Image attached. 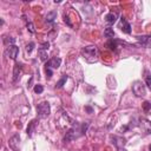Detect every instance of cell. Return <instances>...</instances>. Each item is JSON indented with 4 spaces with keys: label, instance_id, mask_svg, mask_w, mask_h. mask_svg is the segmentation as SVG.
I'll return each mask as SVG.
<instances>
[{
    "label": "cell",
    "instance_id": "cell-19",
    "mask_svg": "<svg viewBox=\"0 0 151 151\" xmlns=\"http://www.w3.org/2000/svg\"><path fill=\"white\" fill-rule=\"evenodd\" d=\"M44 91V87H43V85H40V84H37L35 86H34V92L35 93H41Z\"/></svg>",
    "mask_w": 151,
    "mask_h": 151
},
{
    "label": "cell",
    "instance_id": "cell-4",
    "mask_svg": "<svg viewBox=\"0 0 151 151\" xmlns=\"http://www.w3.org/2000/svg\"><path fill=\"white\" fill-rule=\"evenodd\" d=\"M19 53V47L16 45H8L5 50V56L7 58H11L12 60H16V58L18 57Z\"/></svg>",
    "mask_w": 151,
    "mask_h": 151
},
{
    "label": "cell",
    "instance_id": "cell-23",
    "mask_svg": "<svg viewBox=\"0 0 151 151\" xmlns=\"http://www.w3.org/2000/svg\"><path fill=\"white\" fill-rule=\"evenodd\" d=\"M48 47H50V43L48 41H45V43H43L41 45H40V50H45V51H47L48 50Z\"/></svg>",
    "mask_w": 151,
    "mask_h": 151
},
{
    "label": "cell",
    "instance_id": "cell-12",
    "mask_svg": "<svg viewBox=\"0 0 151 151\" xmlns=\"http://www.w3.org/2000/svg\"><path fill=\"white\" fill-rule=\"evenodd\" d=\"M35 124H37V120H32L30 124H29V127H27V135L29 137H32L34 130H35Z\"/></svg>",
    "mask_w": 151,
    "mask_h": 151
},
{
    "label": "cell",
    "instance_id": "cell-5",
    "mask_svg": "<svg viewBox=\"0 0 151 151\" xmlns=\"http://www.w3.org/2000/svg\"><path fill=\"white\" fill-rule=\"evenodd\" d=\"M139 128L142 129V131L146 135L151 133V122L148 120L146 118H141L139 119Z\"/></svg>",
    "mask_w": 151,
    "mask_h": 151
},
{
    "label": "cell",
    "instance_id": "cell-17",
    "mask_svg": "<svg viewBox=\"0 0 151 151\" xmlns=\"http://www.w3.org/2000/svg\"><path fill=\"white\" fill-rule=\"evenodd\" d=\"M66 80H67V76H64V77H63L58 83H57V87H58V89H60V87H63V86H64V84L66 83Z\"/></svg>",
    "mask_w": 151,
    "mask_h": 151
},
{
    "label": "cell",
    "instance_id": "cell-29",
    "mask_svg": "<svg viewBox=\"0 0 151 151\" xmlns=\"http://www.w3.org/2000/svg\"><path fill=\"white\" fill-rule=\"evenodd\" d=\"M118 149H119V151H127V150L123 149V148H118Z\"/></svg>",
    "mask_w": 151,
    "mask_h": 151
},
{
    "label": "cell",
    "instance_id": "cell-27",
    "mask_svg": "<svg viewBox=\"0 0 151 151\" xmlns=\"http://www.w3.org/2000/svg\"><path fill=\"white\" fill-rule=\"evenodd\" d=\"M85 109H86V111H89V112H92V107H90V106H86Z\"/></svg>",
    "mask_w": 151,
    "mask_h": 151
},
{
    "label": "cell",
    "instance_id": "cell-9",
    "mask_svg": "<svg viewBox=\"0 0 151 151\" xmlns=\"http://www.w3.org/2000/svg\"><path fill=\"white\" fill-rule=\"evenodd\" d=\"M117 18H118V14L116 12H110L105 16V20L107 24H115L117 21Z\"/></svg>",
    "mask_w": 151,
    "mask_h": 151
},
{
    "label": "cell",
    "instance_id": "cell-15",
    "mask_svg": "<svg viewBox=\"0 0 151 151\" xmlns=\"http://www.w3.org/2000/svg\"><path fill=\"white\" fill-rule=\"evenodd\" d=\"M107 47L110 48V50H112V51H116V50H117V41L115 40V39H110L109 41H107Z\"/></svg>",
    "mask_w": 151,
    "mask_h": 151
},
{
    "label": "cell",
    "instance_id": "cell-20",
    "mask_svg": "<svg viewBox=\"0 0 151 151\" xmlns=\"http://www.w3.org/2000/svg\"><path fill=\"white\" fill-rule=\"evenodd\" d=\"M145 84H146V86L149 87V89L151 90V76L150 74L145 76Z\"/></svg>",
    "mask_w": 151,
    "mask_h": 151
},
{
    "label": "cell",
    "instance_id": "cell-11",
    "mask_svg": "<svg viewBox=\"0 0 151 151\" xmlns=\"http://www.w3.org/2000/svg\"><path fill=\"white\" fill-rule=\"evenodd\" d=\"M19 141H20V138H19V136L18 135H16V136H13L10 139V145H11V148H13L14 150H18V148H17V143H19Z\"/></svg>",
    "mask_w": 151,
    "mask_h": 151
},
{
    "label": "cell",
    "instance_id": "cell-8",
    "mask_svg": "<svg viewBox=\"0 0 151 151\" xmlns=\"http://www.w3.org/2000/svg\"><path fill=\"white\" fill-rule=\"evenodd\" d=\"M21 70H22V64L17 63V64L14 65V70H13V82H17L18 79H20Z\"/></svg>",
    "mask_w": 151,
    "mask_h": 151
},
{
    "label": "cell",
    "instance_id": "cell-14",
    "mask_svg": "<svg viewBox=\"0 0 151 151\" xmlns=\"http://www.w3.org/2000/svg\"><path fill=\"white\" fill-rule=\"evenodd\" d=\"M136 38H137V40L139 41L143 46H145V45L148 44V41H149V39H150L149 35H138V37H136Z\"/></svg>",
    "mask_w": 151,
    "mask_h": 151
},
{
    "label": "cell",
    "instance_id": "cell-3",
    "mask_svg": "<svg viewBox=\"0 0 151 151\" xmlns=\"http://www.w3.org/2000/svg\"><path fill=\"white\" fill-rule=\"evenodd\" d=\"M132 91H133V93H135L137 97H145V95H146L145 86H144V84H143L142 82H139V80H137V82L133 83V85H132Z\"/></svg>",
    "mask_w": 151,
    "mask_h": 151
},
{
    "label": "cell",
    "instance_id": "cell-6",
    "mask_svg": "<svg viewBox=\"0 0 151 151\" xmlns=\"http://www.w3.org/2000/svg\"><path fill=\"white\" fill-rule=\"evenodd\" d=\"M119 29H120L123 32L128 33V34L131 33V25L127 21V19H125L124 17H122L120 20H119Z\"/></svg>",
    "mask_w": 151,
    "mask_h": 151
},
{
    "label": "cell",
    "instance_id": "cell-25",
    "mask_svg": "<svg viewBox=\"0 0 151 151\" xmlns=\"http://www.w3.org/2000/svg\"><path fill=\"white\" fill-rule=\"evenodd\" d=\"M150 109H151V103L144 102V103H143V110H144V111H149Z\"/></svg>",
    "mask_w": 151,
    "mask_h": 151
},
{
    "label": "cell",
    "instance_id": "cell-7",
    "mask_svg": "<svg viewBox=\"0 0 151 151\" xmlns=\"http://www.w3.org/2000/svg\"><path fill=\"white\" fill-rule=\"evenodd\" d=\"M61 64V59L58 58V57H54L52 59H50L46 64H45V67H50V69H58Z\"/></svg>",
    "mask_w": 151,
    "mask_h": 151
},
{
    "label": "cell",
    "instance_id": "cell-13",
    "mask_svg": "<svg viewBox=\"0 0 151 151\" xmlns=\"http://www.w3.org/2000/svg\"><path fill=\"white\" fill-rule=\"evenodd\" d=\"M104 35H105V38H109V39H113V37H115V31H113V29H111V27H106L104 30Z\"/></svg>",
    "mask_w": 151,
    "mask_h": 151
},
{
    "label": "cell",
    "instance_id": "cell-10",
    "mask_svg": "<svg viewBox=\"0 0 151 151\" xmlns=\"http://www.w3.org/2000/svg\"><path fill=\"white\" fill-rule=\"evenodd\" d=\"M57 18V12L56 11H51V12H48V13L46 14V17H45V19H46V21L47 22H50V24H52L53 21H54V19Z\"/></svg>",
    "mask_w": 151,
    "mask_h": 151
},
{
    "label": "cell",
    "instance_id": "cell-18",
    "mask_svg": "<svg viewBox=\"0 0 151 151\" xmlns=\"http://www.w3.org/2000/svg\"><path fill=\"white\" fill-rule=\"evenodd\" d=\"M4 43L5 44H12V45H14V43H16V39L14 38H12V37H6L5 39H4Z\"/></svg>",
    "mask_w": 151,
    "mask_h": 151
},
{
    "label": "cell",
    "instance_id": "cell-22",
    "mask_svg": "<svg viewBox=\"0 0 151 151\" xmlns=\"http://www.w3.org/2000/svg\"><path fill=\"white\" fill-rule=\"evenodd\" d=\"M27 30L31 32V33H35V29H34V25L30 21V22H27Z\"/></svg>",
    "mask_w": 151,
    "mask_h": 151
},
{
    "label": "cell",
    "instance_id": "cell-30",
    "mask_svg": "<svg viewBox=\"0 0 151 151\" xmlns=\"http://www.w3.org/2000/svg\"><path fill=\"white\" fill-rule=\"evenodd\" d=\"M149 150H150V151H151V145H150V146H149Z\"/></svg>",
    "mask_w": 151,
    "mask_h": 151
},
{
    "label": "cell",
    "instance_id": "cell-28",
    "mask_svg": "<svg viewBox=\"0 0 151 151\" xmlns=\"http://www.w3.org/2000/svg\"><path fill=\"white\" fill-rule=\"evenodd\" d=\"M32 82H33V78H31V79H30V82H29V84H27V85H29V86H31V84H32Z\"/></svg>",
    "mask_w": 151,
    "mask_h": 151
},
{
    "label": "cell",
    "instance_id": "cell-26",
    "mask_svg": "<svg viewBox=\"0 0 151 151\" xmlns=\"http://www.w3.org/2000/svg\"><path fill=\"white\" fill-rule=\"evenodd\" d=\"M64 21H65V22H66V24L69 25V26H70V27H72V22L70 21V19H69V17H66V16H65V17H64Z\"/></svg>",
    "mask_w": 151,
    "mask_h": 151
},
{
    "label": "cell",
    "instance_id": "cell-1",
    "mask_svg": "<svg viewBox=\"0 0 151 151\" xmlns=\"http://www.w3.org/2000/svg\"><path fill=\"white\" fill-rule=\"evenodd\" d=\"M82 54L83 57L85 58L86 61H89V63H96L98 60V48L93 45H90V46H86L82 50Z\"/></svg>",
    "mask_w": 151,
    "mask_h": 151
},
{
    "label": "cell",
    "instance_id": "cell-16",
    "mask_svg": "<svg viewBox=\"0 0 151 151\" xmlns=\"http://www.w3.org/2000/svg\"><path fill=\"white\" fill-rule=\"evenodd\" d=\"M38 54H39V57H40V59L43 60V61H46L47 59H48V56H47V51H45V50H38Z\"/></svg>",
    "mask_w": 151,
    "mask_h": 151
},
{
    "label": "cell",
    "instance_id": "cell-21",
    "mask_svg": "<svg viewBox=\"0 0 151 151\" xmlns=\"http://www.w3.org/2000/svg\"><path fill=\"white\" fill-rule=\"evenodd\" d=\"M33 48H34V43H30V44L26 45V48H25V50H26L27 53H31Z\"/></svg>",
    "mask_w": 151,
    "mask_h": 151
},
{
    "label": "cell",
    "instance_id": "cell-2",
    "mask_svg": "<svg viewBox=\"0 0 151 151\" xmlns=\"http://www.w3.org/2000/svg\"><path fill=\"white\" fill-rule=\"evenodd\" d=\"M50 112H51V106L47 102H41L40 104H38L37 106V113L39 118H47L50 116Z\"/></svg>",
    "mask_w": 151,
    "mask_h": 151
},
{
    "label": "cell",
    "instance_id": "cell-24",
    "mask_svg": "<svg viewBox=\"0 0 151 151\" xmlns=\"http://www.w3.org/2000/svg\"><path fill=\"white\" fill-rule=\"evenodd\" d=\"M45 72H46V77L50 79L52 77V69H50V67H45Z\"/></svg>",
    "mask_w": 151,
    "mask_h": 151
}]
</instances>
